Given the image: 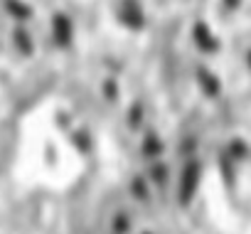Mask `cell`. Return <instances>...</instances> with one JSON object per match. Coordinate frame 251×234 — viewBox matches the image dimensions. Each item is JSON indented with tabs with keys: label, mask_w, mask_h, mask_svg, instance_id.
<instances>
[{
	"label": "cell",
	"mask_w": 251,
	"mask_h": 234,
	"mask_svg": "<svg viewBox=\"0 0 251 234\" xmlns=\"http://www.w3.org/2000/svg\"><path fill=\"white\" fill-rule=\"evenodd\" d=\"M103 89H106V99H118V84L113 79H106Z\"/></svg>",
	"instance_id": "14"
},
{
	"label": "cell",
	"mask_w": 251,
	"mask_h": 234,
	"mask_svg": "<svg viewBox=\"0 0 251 234\" xmlns=\"http://www.w3.org/2000/svg\"><path fill=\"white\" fill-rule=\"evenodd\" d=\"M148 178H151L153 182L163 185V182L170 178V170H168V165H165V163H153V165H151V173H148Z\"/></svg>",
	"instance_id": "12"
},
{
	"label": "cell",
	"mask_w": 251,
	"mask_h": 234,
	"mask_svg": "<svg viewBox=\"0 0 251 234\" xmlns=\"http://www.w3.org/2000/svg\"><path fill=\"white\" fill-rule=\"evenodd\" d=\"M241 3H244V0H222V5L226 8V10H236V8H241Z\"/></svg>",
	"instance_id": "15"
},
{
	"label": "cell",
	"mask_w": 251,
	"mask_h": 234,
	"mask_svg": "<svg viewBox=\"0 0 251 234\" xmlns=\"http://www.w3.org/2000/svg\"><path fill=\"white\" fill-rule=\"evenodd\" d=\"M113 15H116V23L128 32H141L148 25V15L141 0H118Z\"/></svg>",
	"instance_id": "1"
},
{
	"label": "cell",
	"mask_w": 251,
	"mask_h": 234,
	"mask_svg": "<svg viewBox=\"0 0 251 234\" xmlns=\"http://www.w3.org/2000/svg\"><path fill=\"white\" fill-rule=\"evenodd\" d=\"M146 234H151V232H146Z\"/></svg>",
	"instance_id": "16"
},
{
	"label": "cell",
	"mask_w": 251,
	"mask_h": 234,
	"mask_svg": "<svg viewBox=\"0 0 251 234\" xmlns=\"http://www.w3.org/2000/svg\"><path fill=\"white\" fill-rule=\"evenodd\" d=\"M195 79H197L200 91H202L207 99H217V96L222 94V79H219L212 69H207V67H197Z\"/></svg>",
	"instance_id": "5"
},
{
	"label": "cell",
	"mask_w": 251,
	"mask_h": 234,
	"mask_svg": "<svg viewBox=\"0 0 251 234\" xmlns=\"http://www.w3.org/2000/svg\"><path fill=\"white\" fill-rule=\"evenodd\" d=\"M3 10L20 25L30 23L32 15H35V8L27 3V0H3Z\"/></svg>",
	"instance_id": "6"
},
{
	"label": "cell",
	"mask_w": 251,
	"mask_h": 234,
	"mask_svg": "<svg viewBox=\"0 0 251 234\" xmlns=\"http://www.w3.org/2000/svg\"><path fill=\"white\" fill-rule=\"evenodd\" d=\"M141 121H143V108L136 104V106H131V111H128V126H131V129H138Z\"/></svg>",
	"instance_id": "13"
},
{
	"label": "cell",
	"mask_w": 251,
	"mask_h": 234,
	"mask_svg": "<svg viewBox=\"0 0 251 234\" xmlns=\"http://www.w3.org/2000/svg\"><path fill=\"white\" fill-rule=\"evenodd\" d=\"M226 158L229 160H246L249 158V146L244 138H231V143L226 146Z\"/></svg>",
	"instance_id": "9"
},
{
	"label": "cell",
	"mask_w": 251,
	"mask_h": 234,
	"mask_svg": "<svg viewBox=\"0 0 251 234\" xmlns=\"http://www.w3.org/2000/svg\"><path fill=\"white\" fill-rule=\"evenodd\" d=\"M192 42H195V47L202 54H217L219 47H222L217 32L209 27L207 20H195V25H192Z\"/></svg>",
	"instance_id": "4"
},
{
	"label": "cell",
	"mask_w": 251,
	"mask_h": 234,
	"mask_svg": "<svg viewBox=\"0 0 251 234\" xmlns=\"http://www.w3.org/2000/svg\"><path fill=\"white\" fill-rule=\"evenodd\" d=\"M131 217H128V212H116L113 214V219H111V229L116 232V234H128L131 232Z\"/></svg>",
	"instance_id": "11"
},
{
	"label": "cell",
	"mask_w": 251,
	"mask_h": 234,
	"mask_svg": "<svg viewBox=\"0 0 251 234\" xmlns=\"http://www.w3.org/2000/svg\"><path fill=\"white\" fill-rule=\"evenodd\" d=\"M141 151H143V156H146V158H151V160H158V158L163 156V151H165V143H163L160 133H158V131H148V133L143 136Z\"/></svg>",
	"instance_id": "8"
},
{
	"label": "cell",
	"mask_w": 251,
	"mask_h": 234,
	"mask_svg": "<svg viewBox=\"0 0 251 234\" xmlns=\"http://www.w3.org/2000/svg\"><path fill=\"white\" fill-rule=\"evenodd\" d=\"M131 195L138 197L141 202H146V200L151 197V185H148V180H146L143 175H136V178L131 180Z\"/></svg>",
	"instance_id": "10"
},
{
	"label": "cell",
	"mask_w": 251,
	"mask_h": 234,
	"mask_svg": "<svg viewBox=\"0 0 251 234\" xmlns=\"http://www.w3.org/2000/svg\"><path fill=\"white\" fill-rule=\"evenodd\" d=\"M50 30H52V42L59 50H69L74 45V20L69 13L57 10L50 20Z\"/></svg>",
	"instance_id": "3"
},
{
	"label": "cell",
	"mask_w": 251,
	"mask_h": 234,
	"mask_svg": "<svg viewBox=\"0 0 251 234\" xmlns=\"http://www.w3.org/2000/svg\"><path fill=\"white\" fill-rule=\"evenodd\" d=\"M200 180H202V165L197 160H187L182 173H180V185H177V202L182 207H187L195 200Z\"/></svg>",
	"instance_id": "2"
},
{
	"label": "cell",
	"mask_w": 251,
	"mask_h": 234,
	"mask_svg": "<svg viewBox=\"0 0 251 234\" xmlns=\"http://www.w3.org/2000/svg\"><path fill=\"white\" fill-rule=\"evenodd\" d=\"M13 47H15V52H20L23 57H30L32 52H35V37L30 35V30L25 27V25H15V30H13Z\"/></svg>",
	"instance_id": "7"
}]
</instances>
